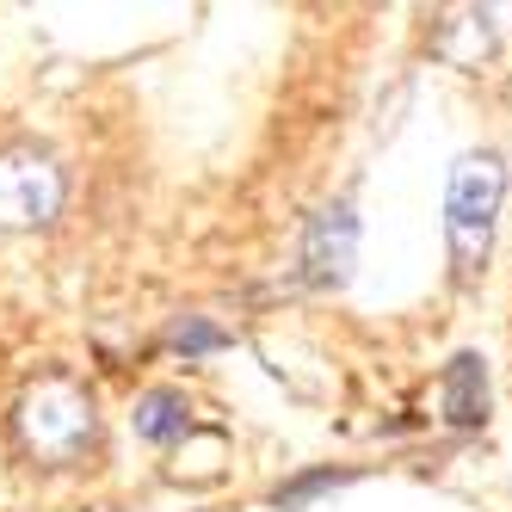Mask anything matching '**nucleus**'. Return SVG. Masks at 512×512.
Returning <instances> with one entry per match:
<instances>
[{
  "mask_svg": "<svg viewBox=\"0 0 512 512\" xmlns=\"http://www.w3.org/2000/svg\"><path fill=\"white\" fill-rule=\"evenodd\" d=\"M500 204H506V161H500V149L463 155L451 167V186H445V235H451V260H457L463 284H475L482 266H488Z\"/></svg>",
  "mask_w": 512,
  "mask_h": 512,
  "instance_id": "f03ea898",
  "label": "nucleus"
},
{
  "mask_svg": "<svg viewBox=\"0 0 512 512\" xmlns=\"http://www.w3.org/2000/svg\"><path fill=\"white\" fill-rule=\"evenodd\" d=\"M136 432L149 438V445H173V438L192 432V401L179 389H149L136 401Z\"/></svg>",
  "mask_w": 512,
  "mask_h": 512,
  "instance_id": "423d86ee",
  "label": "nucleus"
},
{
  "mask_svg": "<svg viewBox=\"0 0 512 512\" xmlns=\"http://www.w3.org/2000/svg\"><path fill=\"white\" fill-rule=\"evenodd\" d=\"M352 260H358V216H352V198H340V204H327L309 223L303 266H309V284L334 290V284L352 278Z\"/></svg>",
  "mask_w": 512,
  "mask_h": 512,
  "instance_id": "20e7f679",
  "label": "nucleus"
},
{
  "mask_svg": "<svg viewBox=\"0 0 512 512\" xmlns=\"http://www.w3.org/2000/svg\"><path fill=\"white\" fill-rule=\"evenodd\" d=\"M13 426H19L25 457L44 463V469H68L99 445V408H93L87 383H75L68 371H50V377L31 383L19 395Z\"/></svg>",
  "mask_w": 512,
  "mask_h": 512,
  "instance_id": "f257e3e1",
  "label": "nucleus"
},
{
  "mask_svg": "<svg viewBox=\"0 0 512 512\" xmlns=\"http://www.w3.org/2000/svg\"><path fill=\"white\" fill-rule=\"evenodd\" d=\"M438 395H445L451 426H482V420H488V371H482V358H475V352H457Z\"/></svg>",
  "mask_w": 512,
  "mask_h": 512,
  "instance_id": "39448f33",
  "label": "nucleus"
},
{
  "mask_svg": "<svg viewBox=\"0 0 512 512\" xmlns=\"http://www.w3.org/2000/svg\"><path fill=\"white\" fill-rule=\"evenodd\" d=\"M173 346H179V352H210V346H223V334H216V327H204V321H186V327L173 334Z\"/></svg>",
  "mask_w": 512,
  "mask_h": 512,
  "instance_id": "6e6552de",
  "label": "nucleus"
},
{
  "mask_svg": "<svg viewBox=\"0 0 512 512\" xmlns=\"http://www.w3.org/2000/svg\"><path fill=\"white\" fill-rule=\"evenodd\" d=\"M482 7H488V0H482Z\"/></svg>",
  "mask_w": 512,
  "mask_h": 512,
  "instance_id": "1a4fd4ad",
  "label": "nucleus"
},
{
  "mask_svg": "<svg viewBox=\"0 0 512 512\" xmlns=\"http://www.w3.org/2000/svg\"><path fill=\"white\" fill-rule=\"evenodd\" d=\"M68 173L56 155H44L38 142H13L0 149V229H44L62 216Z\"/></svg>",
  "mask_w": 512,
  "mask_h": 512,
  "instance_id": "7ed1b4c3",
  "label": "nucleus"
},
{
  "mask_svg": "<svg viewBox=\"0 0 512 512\" xmlns=\"http://www.w3.org/2000/svg\"><path fill=\"white\" fill-rule=\"evenodd\" d=\"M340 482H346V475H303V482H290V488H278L272 500H278V506H303L309 494H321V488H340Z\"/></svg>",
  "mask_w": 512,
  "mask_h": 512,
  "instance_id": "0eeeda50",
  "label": "nucleus"
}]
</instances>
